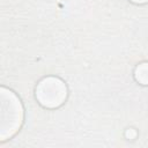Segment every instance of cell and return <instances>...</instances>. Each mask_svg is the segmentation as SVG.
<instances>
[{
  "label": "cell",
  "instance_id": "obj_1",
  "mask_svg": "<svg viewBox=\"0 0 148 148\" xmlns=\"http://www.w3.org/2000/svg\"><path fill=\"white\" fill-rule=\"evenodd\" d=\"M66 95V86L57 77H46L36 88V97L42 105L47 108H56L62 104Z\"/></svg>",
  "mask_w": 148,
  "mask_h": 148
},
{
  "label": "cell",
  "instance_id": "obj_2",
  "mask_svg": "<svg viewBox=\"0 0 148 148\" xmlns=\"http://www.w3.org/2000/svg\"><path fill=\"white\" fill-rule=\"evenodd\" d=\"M131 1H133V2H139V3H141V2H147L148 0H131Z\"/></svg>",
  "mask_w": 148,
  "mask_h": 148
}]
</instances>
